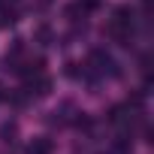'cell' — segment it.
Listing matches in <instances>:
<instances>
[{
	"instance_id": "obj_1",
	"label": "cell",
	"mask_w": 154,
	"mask_h": 154,
	"mask_svg": "<svg viewBox=\"0 0 154 154\" xmlns=\"http://www.w3.org/2000/svg\"><path fill=\"white\" fill-rule=\"evenodd\" d=\"M30 154H51V142L48 139H36L30 145Z\"/></svg>"
},
{
	"instance_id": "obj_2",
	"label": "cell",
	"mask_w": 154,
	"mask_h": 154,
	"mask_svg": "<svg viewBox=\"0 0 154 154\" xmlns=\"http://www.w3.org/2000/svg\"><path fill=\"white\" fill-rule=\"evenodd\" d=\"M0 100H3V85H0Z\"/></svg>"
}]
</instances>
